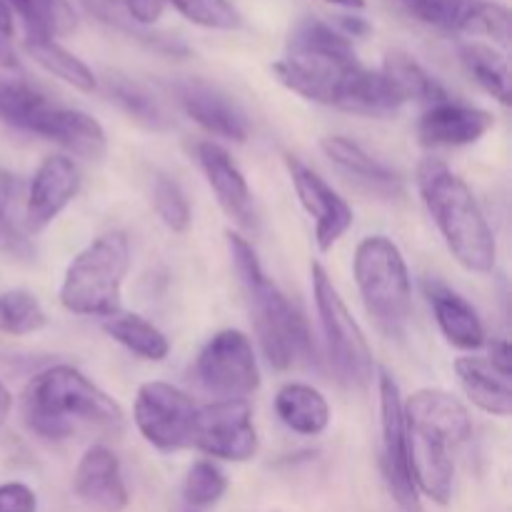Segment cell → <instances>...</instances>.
Masks as SVG:
<instances>
[{
	"label": "cell",
	"instance_id": "1",
	"mask_svg": "<svg viewBox=\"0 0 512 512\" xmlns=\"http://www.w3.org/2000/svg\"><path fill=\"white\" fill-rule=\"evenodd\" d=\"M23 420L45 440H68L80 433L120 435L125 415L108 393L73 365H53L28 383Z\"/></svg>",
	"mask_w": 512,
	"mask_h": 512
},
{
	"label": "cell",
	"instance_id": "2",
	"mask_svg": "<svg viewBox=\"0 0 512 512\" xmlns=\"http://www.w3.org/2000/svg\"><path fill=\"white\" fill-rule=\"evenodd\" d=\"M418 190L453 258L470 273H493L498 243L468 183L443 160L425 158L418 165Z\"/></svg>",
	"mask_w": 512,
	"mask_h": 512
},
{
	"label": "cell",
	"instance_id": "3",
	"mask_svg": "<svg viewBox=\"0 0 512 512\" xmlns=\"http://www.w3.org/2000/svg\"><path fill=\"white\" fill-rule=\"evenodd\" d=\"M358 65L363 63L355 55L353 40L330 23L305 18L290 30L288 53L275 60L273 73L300 98L338 108L345 83Z\"/></svg>",
	"mask_w": 512,
	"mask_h": 512
},
{
	"label": "cell",
	"instance_id": "4",
	"mask_svg": "<svg viewBox=\"0 0 512 512\" xmlns=\"http://www.w3.org/2000/svg\"><path fill=\"white\" fill-rule=\"evenodd\" d=\"M230 258L235 273L248 295L250 313H253L255 333L265 358L275 370H288L305 358L310 350L308 328L290 300L280 293L278 285L265 275L253 245L238 233H228Z\"/></svg>",
	"mask_w": 512,
	"mask_h": 512
},
{
	"label": "cell",
	"instance_id": "5",
	"mask_svg": "<svg viewBox=\"0 0 512 512\" xmlns=\"http://www.w3.org/2000/svg\"><path fill=\"white\" fill-rule=\"evenodd\" d=\"M130 270V243L125 233L110 230L85 245L65 270L60 303L68 313L108 318L120 310V290Z\"/></svg>",
	"mask_w": 512,
	"mask_h": 512
},
{
	"label": "cell",
	"instance_id": "6",
	"mask_svg": "<svg viewBox=\"0 0 512 512\" xmlns=\"http://www.w3.org/2000/svg\"><path fill=\"white\" fill-rule=\"evenodd\" d=\"M365 310L388 335H403L413 310L410 270L398 245L385 235L360 240L353 263Z\"/></svg>",
	"mask_w": 512,
	"mask_h": 512
},
{
	"label": "cell",
	"instance_id": "7",
	"mask_svg": "<svg viewBox=\"0 0 512 512\" xmlns=\"http://www.w3.org/2000/svg\"><path fill=\"white\" fill-rule=\"evenodd\" d=\"M310 275H313L315 308H318L320 325H323L330 363L345 385L365 388L375 373L373 350H370L368 338L348 310L345 300L340 298L338 288L325 273L323 265L315 263L310 268Z\"/></svg>",
	"mask_w": 512,
	"mask_h": 512
},
{
	"label": "cell",
	"instance_id": "8",
	"mask_svg": "<svg viewBox=\"0 0 512 512\" xmlns=\"http://www.w3.org/2000/svg\"><path fill=\"white\" fill-rule=\"evenodd\" d=\"M195 378L218 400H248L260 388L253 343L240 330H220L195 360Z\"/></svg>",
	"mask_w": 512,
	"mask_h": 512
},
{
	"label": "cell",
	"instance_id": "9",
	"mask_svg": "<svg viewBox=\"0 0 512 512\" xmlns=\"http://www.w3.org/2000/svg\"><path fill=\"white\" fill-rule=\"evenodd\" d=\"M198 405L170 383H145L135 395L133 420L145 440L160 453L190 448Z\"/></svg>",
	"mask_w": 512,
	"mask_h": 512
},
{
	"label": "cell",
	"instance_id": "10",
	"mask_svg": "<svg viewBox=\"0 0 512 512\" xmlns=\"http://www.w3.org/2000/svg\"><path fill=\"white\" fill-rule=\"evenodd\" d=\"M190 448L228 463L253 460L258 453V430L248 400H215L198 408Z\"/></svg>",
	"mask_w": 512,
	"mask_h": 512
},
{
	"label": "cell",
	"instance_id": "11",
	"mask_svg": "<svg viewBox=\"0 0 512 512\" xmlns=\"http://www.w3.org/2000/svg\"><path fill=\"white\" fill-rule=\"evenodd\" d=\"M380 430H383V475L395 503L405 512H420V493L408 468V430H405L403 395L388 370H380Z\"/></svg>",
	"mask_w": 512,
	"mask_h": 512
},
{
	"label": "cell",
	"instance_id": "12",
	"mask_svg": "<svg viewBox=\"0 0 512 512\" xmlns=\"http://www.w3.org/2000/svg\"><path fill=\"white\" fill-rule=\"evenodd\" d=\"M285 165H288L300 205L315 220V243L323 253H328L353 225V208L303 160H298L295 155H285Z\"/></svg>",
	"mask_w": 512,
	"mask_h": 512
},
{
	"label": "cell",
	"instance_id": "13",
	"mask_svg": "<svg viewBox=\"0 0 512 512\" xmlns=\"http://www.w3.org/2000/svg\"><path fill=\"white\" fill-rule=\"evenodd\" d=\"M405 425L413 433L455 448L473 435V418L455 395L440 388H423L403 403Z\"/></svg>",
	"mask_w": 512,
	"mask_h": 512
},
{
	"label": "cell",
	"instance_id": "14",
	"mask_svg": "<svg viewBox=\"0 0 512 512\" xmlns=\"http://www.w3.org/2000/svg\"><path fill=\"white\" fill-rule=\"evenodd\" d=\"M80 173L75 163L65 155H50L33 173L25 200V228L28 233H40L48 228L78 195Z\"/></svg>",
	"mask_w": 512,
	"mask_h": 512
},
{
	"label": "cell",
	"instance_id": "15",
	"mask_svg": "<svg viewBox=\"0 0 512 512\" xmlns=\"http://www.w3.org/2000/svg\"><path fill=\"white\" fill-rule=\"evenodd\" d=\"M175 95H178V103L185 110V115L193 118L205 133L218 135V138L225 140H235V143L248 140V115L218 85L208 83V80L190 78L175 85Z\"/></svg>",
	"mask_w": 512,
	"mask_h": 512
},
{
	"label": "cell",
	"instance_id": "16",
	"mask_svg": "<svg viewBox=\"0 0 512 512\" xmlns=\"http://www.w3.org/2000/svg\"><path fill=\"white\" fill-rule=\"evenodd\" d=\"M195 158H198L200 170H203L205 180H208V185L213 188L220 208H223L240 228H258L253 190H250L243 170L235 165V160L230 158L228 150L220 148L218 143L203 140V143L195 145Z\"/></svg>",
	"mask_w": 512,
	"mask_h": 512
},
{
	"label": "cell",
	"instance_id": "17",
	"mask_svg": "<svg viewBox=\"0 0 512 512\" xmlns=\"http://www.w3.org/2000/svg\"><path fill=\"white\" fill-rule=\"evenodd\" d=\"M495 125L493 113L473 105L443 100L425 110L418 123L420 143L428 148H460V145H473L490 133Z\"/></svg>",
	"mask_w": 512,
	"mask_h": 512
},
{
	"label": "cell",
	"instance_id": "18",
	"mask_svg": "<svg viewBox=\"0 0 512 512\" xmlns=\"http://www.w3.org/2000/svg\"><path fill=\"white\" fill-rule=\"evenodd\" d=\"M75 493L88 508L98 512H123L128 508V488L120 475L115 453L105 445H90L75 468Z\"/></svg>",
	"mask_w": 512,
	"mask_h": 512
},
{
	"label": "cell",
	"instance_id": "19",
	"mask_svg": "<svg viewBox=\"0 0 512 512\" xmlns=\"http://www.w3.org/2000/svg\"><path fill=\"white\" fill-rule=\"evenodd\" d=\"M408 430V425H405ZM408 468L415 490L438 505H448L453 498L455 465L448 445L408 430Z\"/></svg>",
	"mask_w": 512,
	"mask_h": 512
},
{
	"label": "cell",
	"instance_id": "20",
	"mask_svg": "<svg viewBox=\"0 0 512 512\" xmlns=\"http://www.w3.org/2000/svg\"><path fill=\"white\" fill-rule=\"evenodd\" d=\"M430 305H433L435 323H438L440 333L445 335V340L453 348L478 350L488 343L485 325L480 320L478 310L463 295L453 293V290L443 288V285H435L430 290Z\"/></svg>",
	"mask_w": 512,
	"mask_h": 512
},
{
	"label": "cell",
	"instance_id": "21",
	"mask_svg": "<svg viewBox=\"0 0 512 512\" xmlns=\"http://www.w3.org/2000/svg\"><path fill=\"white\" fill-rule=\"evenodd\" d=\"M320 148L323 153L338 165L343 173H348L350 178L358 180L360 185H365L368 190L380 195H398L400 193V180L388 165H383L380 160H375L363 145H358L355 140L345 138V135H328V138L320 140Z\"/></svg>",
	"mask_w": 512,
	"mask_h": 512
},
{
	"label": "cell",
	"instance_id": "22",
	"mask_svg": "<svg viewBox=\"0 0 512 512\" xmlns=\"http://www.w3.org/2000/svg\"><path fill=\"white\" fill-rule=\"evenodd\" d=\"M403 105L405 98L398 93V88L380 70H370L365 65L355 68L338 100L340 110L368 115V118H390Z\"/></svg>",
	"mask_w": 512,
	"mask_h": 512
},
{
	"label": "cell",
	"instance_id": "23",
	"mask_svg": "<svg viewBox=\"0 0 512 512\" xmlns=\"http://www.w3.org/2000/svg\"><path fill=\"white\" fill-rule=\"evenodd\" d=\"M455 375L463 385L465 395L478 405L480 410L498 418H508L512 413V385L508 375L498 373L488 358H458L455 360Z\"/></svg>",
	"mask_w": 512,
	"mask_h": 512
},
{
	"label": "cell",
	"instance_id": "24",
	"mask_svg": "<svg viewBox=\"0 0 512 512\" xmlns=\"http://www.w3.org/2000/svg\"><path fill=\"white\" fill-rule=\"evenodd\" d=\"M275 413L280 423L298 435L325 433L330 423V405L318 388L305 383H288L275 395Z\"/></svg>",
	"mask_w": 512,
	"mask_h": 512
},
{
	"label": "cell",
	"instance_id": "25",
	"mask_svg": "<svg viewBox=\"0 0 512 512\" xmlns=\"http://www.w3.org/2000/svg\"><path fill=\"white\" fill-rule=\"evenodd\" d=\"M45 140H53V143L63 145L65 150L85 160H100L108 150L103 125L93 115L75 108H58V105L50 115Z\"/></svg>",
	"mask_w": 512,
	"mask_h": 512
},
{
	"label": "cell",
	"instance_id": "26",
	"mask_svg": "<svg viewBox=\"0 0 512 512\" xmlns=\"http://www.w3.org/2000/svg\"><path fill=\"white\" fill-rule=\"evenodd\" d=\"M55 105L23 80H0V123L45 138Z\"/></svg>",
	"mask_w": 512,
	"mask_h": 512
},
{
	"label": "cell",
	"instance_id": "27",
	"mask_svg": "<svg viewBox=\"0 0 512 512\" xmlns=\"http://www.w3.org/2000/svg\"><path fill=\"white\" fill-rule=\"evenodd\" d=\"M103 330L120 343L123 348H128L130 353L138 355L143 360H153V363H160V360L168 358L170 343L165 338L163 330L155 328L150 320H145L143 315L135 313H118L103 318Z\"/></svg>",
	"mask_w": 512,
	"mask_h": 512
},
{
	"label": "cell",
	"instance_id": "28",
	"mask_svg": "<svg viewBox=\"0 0 512 512\" xmlns=\"http://www.w3.org/2000/svg\"><path fill=\"white\" fill-rule=\"evenodd\" d=\"M380 73L390 80V83L398 88V93L403 95L405 103L408 100H418V103L430 105L443 103L450 95L445 93L443 85L413 58V55L403 53V50H390L383 60V70Z\"/></svg>",
	"mask_w": 512,
	"mask_h": 512
},
{
	"label": "cell",
	"instance_id": "29",
	"mask_svg": "<svg viewBox=\"0 0 512 512\" xmlns=\"http://www.w3.org/2000/svg\"><path fill=\"white\" fill-rule=\"evenodd\" d=\"M23 18L28 38H65L78 30V13L70 0H5Z\"/></svg>",
	"mask_w": 512,
	"mask_h": 512
},
{
	"label": "cell",
	"instance_id": "30",
	"mask_svg": "<svg viewBox=\"0 0 512 512\" xmlns=\"http://www.w3.org/2000/svg\"><path fill=\"white\" fill-rule=\"evenodd\" d=\"M25 53L35 60L43 70H48L50 75H55L63 83L73 85V88L83 90V93H93L98 88V78H95L93 70L73 55L70 50H65L58 40L50 38H28L25 35Z\"/></svg>",
	"mask_w": 512,
	"mask_h": 512
},
{
	"label": "cell",
	"instance_id": "31",
	"mask_svg": "<svg viewBox=\"0 0 512 512\" xmlns=\"http://www.w3.org/2000/svg\"><path fill=\"white\" fill-rule=\"evenodd\" d=\"M460 60L475 83L500 105H510V70L503 53L483 43L460 45Z\"/></svg>",
	"mask_w": 512,
	"mask_h": 512
},
{
	"label": "cell",
	"instance_id": "32",
	"mask_svg": "<svg viewBox=\"0 0 512 512\" xmlns=\"http://www.w3.org/2000/svg\"><path fill=\"white\" fill-rule=\"evenodd\" d=\"M105 88L108 95L135 120V123L145 125L150 130H165L170 128V115L165 113L163 105L148 93L140 83L125 78L120 73H108L105 78Z\"/></svg>",
	"mask_w": 512,
	"mask_h": 512
},
{
	"label": "cell",
	"instance_id": "33",
	"mask_svg": "<svg viewBox=\"0 0 512 512\" xmlns=\"http://www.w3.org/2000/svg\"><path fill=\"white\" fill-rule=\"evenodd\" d=\"M48 325L43 305L30 290H5L0 293V333L30 335Z\"/></svg>",
	"mask_w": 512,
	"mask_h": 512
},
{
	"label": "cell",
	"instance_id": "34",
	"mask_svg": "<svg viewBox=\"0 0 512 512\" xmlns=\"http://www.w3.org/2000/svg\"><path fill=\"white\" fill-rule=\"evenodd\" d=\"M153 208L158 213V218L163 220L165 228H170L173 233H185L190 228V223H193V210H190L188 198H185L183 188L170 175H155Z\"/></svg>",
	"mask_w": 512,
	"mask_h": 512
},
{
	"label": "cell",
	"instance_id": "35",
	"mask_svg": "<svg viewBox=\"0 0 512 512\" xmlns=\"http://www.w3.org/2000/svg\"><path fill=\"white\" fill-rule=\"evenodd\" d=\"M228 490V478L213 460H198L188 470L183 483V498L190 508H210Z\"/></svg>",
	"mask_w": 512,
	"mask_h": 512
},
{
	"label": "cell",
	"instance_id": "36",
	"mask_svg": "<svg viewBox=\"0 0 512 512\" xmlns=\"http://www.w3.org/2000/svg\"><path fill=\"white\" fill-rule=\"evenodd\" d=\"M185 20L208 30H238L243 25L230 0H168Z\"/></svg>",
	"mask_w": 512,
	"mask_h": 512
},
{
	"label": "cell",
	"instance_id": "37",
	"mask_svg": "<svg viewBox=\"0 0 512 512\" xmlns=\"http://www.w3.org/2000/svg\"><path fill=\"white\" fill-rule=\"evenodd\" d=\"M38 498L25 483L0 485V512H35Z\"/></svg>",
	"mask_w": 512,
	"mask_h": 512
},
{
	"label": "cell",
	"instance_id": "38",
	"mask_svg": "<svg viewBox=\"0 0 512 512\" xmlns=\"http://www.w3.org/2000/svg\"><path fill=\"white\" fill-rule=\"evenodd\" d=\"M168 0H125V10L138 25H153L163 18Z\"/></svg>",
	"mask_w": 512,
	"mask_h": 512
},
{
	"label": "cell",
	"instance_id": "39",
	"mask_svg": "<svg viewBox=\"0 0 512 512\" xmlns=\"http://www.w3.org/2000/svg\"><path fill=\"white\" fill-rule=\"evenodd\" d=\"M488 363L493 365L498 373L503 375H512V348L505 338H498L490 343V355H488Z\"/></svg>",
	"mask_w": 512,
	"mask_h": 512
},
{
	"label": "cell",
	"instance_id": "40",
	"mask_svg": "<svg viewBox=\"0 0 512 512\" xmlns=\"http://www.w3.org/2000/svg\"><path fill=\"white\" fill-rule=\"evenodd\" d=\"M338 25H340V33L345 35V38H365V35L370 33V23L368 20H363V18H358V15H343V18L338 20Z\"/></svg>",
	"mask_w": 512,
	"mask_h": 512
},
{
	"label": "cell",
	"instance_id": "41",
	"mask_svg": "<svg viewBox=\"0 0 512 512\" xmlns=\"http://www.w3.org/2000/svg\"><path fill=\"white\" fill-rule=\"evenodd\" d=\"M0 68H8V70L20 68L18 55L13 53V48L8 45V38H3V35H0Z\"/></svg>",
	"mask_w": 512,
	"mask_h": 512
},
{
	"label": "cell",
	"instance_id": "42",
	"mask_svg": "<svg viewBox=\"0 0 512 512\" xmlns=\"http://www.w3.org/2000/svg\"><path fill=\"white\" fill-rule=\"evenodd\" d=\"M0 35L10 38L13 35V10L5 0H0Z\"/></svg>",
	"mask_w": 512,
	"mask_h": 512
},
{
	"label": "cell",
	"instance_id": "43",
	"mask_svg": "<svg viewBox=\"0 0 512 512\" xmlns=\"http://www.w3.org/2000/svg\"><path fill=\"white\" fill-rule=\"evenodd\" d=\"M10 408H13V395H10V390L5 388L3 380H0V428H3L5 420H8Z\"/></svg>",
	"mask_w": 512,
	"mask_h": 512
},
{
	"label": "cell",
	"instance_id": "44",
	"mask_svg": "<svg viewBox=\"0 0 512 512\" xmlns=\"http://www.w3.org/2000/svg\"><path fill=\"white\" fill-rule=\"evenodd\" d=\"M330 5H338V8L350 10V13H358V10L365 8V0H325Z\"/></svg>",
	"mask_w": 512,
	"mask_h": 512
},
{
	"label": "cell",
	"instance_id": "45",
	"mask_svg": "<svg viewBox=\"0 0 512 512\" xmlns=\"http://www.w3.org/2000/svg\"><path fill=\"white\" fill-rule=\"evenodd\" d=\"M400 3H405V8H408V5L413 3V0H400Z\"/></svg>",
	"mask_w": 512,
	"mask_h": 512
},
{
	"label": "cell",
	"instance_id": "46",
	"mask_svg": "<svg viewBox=\"0 0 512 512\" xmlns=\"http://www.w3.org/2000/svg\"><path fill=\"white\" fill-rule=\"evenodd\" d=\"M3 218H5V213H3V210H0V225H3Z\"/></svg>",
	"mask_w": 512,
	"mask_h": 512
}]
</instances>
